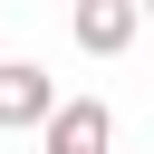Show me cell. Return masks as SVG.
Returning a JSON list of instances; mask_svg holds the SVG:
<instances>
[{
	"instance_id": "1",
	"label": "cell",
	"mask_w": 154,
	"mask_h": 154,
	"mask_svg": "<svg viewBox=\"0 0 154 154\" xmlns=\"http://www.w3.org/2000/svg\"><path fill=\"white\" fill-rule=\"evenodd\" d=\"M38 154H116V106L106 96H58L48 116H38Z\"/></svg>"
},
{
	"instance_id": "2",
	"label": "cell",
	"mask_w": 154,
	"mask_h": 154,
	"mask_svg": "<svg viewBox=\"0 0 154 154\" xmlns=\"http://www.w3.org/2000/svg\"><path fill=\"white\" fill-rule=\"evenodd\" d=\"M144 29V0H77V48L87 58H125Z\"/></svg>"
},
{
	"instance_id": "3",
	"label": "cell",
	"mask_w": 154,
	"mask_h": 154,
	"mask_svg": "<svg viewBox=\"0 0 154 154\" xmlns=\"http://www.w3.org/2000/svg\"><path fill=\"white\" fill-rule=\"evenodd\" d=\"M48 106H58V77L29 67V58H0V135H10V125H38Z\"/></svg>"
}]
</instances>
